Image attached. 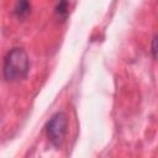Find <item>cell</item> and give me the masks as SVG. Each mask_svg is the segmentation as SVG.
Masks as SVG:
<instances>
[{
  "label": "cell",
  "mask_w": 158,
  "mask_h": 158,
  "mask_svg": "<svg viewBox=\"0 0 158 158\" xmlns=\"http://www.w3.org/2000/svg\"><path fill=\"white\" fill-rule=\"evenodd\" d=\"M30 70V58L23 48L14 47L11 48L2 64V75L7 81H20L25 79Z\"/></svg>",
  "instance_id": "obj_1"
},
{
  "label": "cell",
  "mask_w": 158,
  "mask_h": 158,
  "mask_svg": "<svg viewBox=\"0 0 158 158\" xmlns=\"http://www.w3.org/2000/svg\"><path fill=\"white\" fill-rule=\"evenodd\" d=\"M68 132V116L63 111H58L48 120L46 123V135L49 142L56 147L59 148L67 136Z\"/></svg>",
  "instance_id": "obj_2"
},
{
  "label": "cell",
  "mask_w": 158,
  "mask_h": 158,
  "mask_svg": "<svg viewBox=\"0 0 158 158\" xmlns=\"http://www.w3.org/2000/svg\"><path fill=\"white\" fill-rule=\"evenodd\" d=\"M14 14L17 19H26L31 14V2L30 0H16L14 6Z\"/></svg>",
  "instance_id": "obj_3"
},
{
  "label": "cell",
  "mask_w": 158,
  "mask_h": 158,
  "mask_svg": "<svg viewBox=\"0 0 158 158\" xmlns=\"http://www.w3.org/2000/svg\"><path fill=\"white\" fill-rule=\"evenodd\" d=\"M69 5H68V1L67 0H59L57 2V6H56V14L59 19L62 20H65L68 14H69Z\"/></svg>",
  "instance_id": "obj_4"
},
{
  "label": "cell",
  "mask_w": 158,
  "mask_h": 158,
  "mask_svg": "<svg viewBox=\"0 0 158 158\" xmlns=\"http://www.w3.org/2000/svg\"><path fill=\"white\" fill-rule=\"evenodd\" d=\"M156 41H157V36H153V38H152V54H153L154 59H156Z\"/></svg>",
  "instance_id": "obj_5"
}]
</instances>
